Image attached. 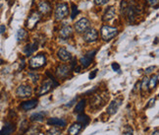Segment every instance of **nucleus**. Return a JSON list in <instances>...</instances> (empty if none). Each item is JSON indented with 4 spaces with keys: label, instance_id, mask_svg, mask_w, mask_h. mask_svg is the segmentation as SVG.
Returning <instances> with one entry per match:
<instances>
[{
    "label": "nucleus",
    "instance_id": "ddd939ff",
    "mask_svg": "<svg viewBox=\"0 0 159 135\" xmlns=\"http://www.w3.org/2000/svg\"><path fill=\"white\" fill-rule=\"evenodd\" d=\"M47 124L58 125L61 127H64V126H66V120L64 119H58V117H51L47 120Z\"/></svg>",
    "mask_w": 159,
    "mask_h": 135
},
{
    "label": "nucleus",
    "instance_id": "7c9ffc66",
    "mask_svg": "<svg viewBox=\"0 0 159 135\" xmlns=\"http://www.w3.org/2000/svg\"><path fill=\"white\" fill-rule=\"evenodd\" d=\"M78 13H79V10H78L77 6L75 5V4H72V16H71V18L75 19V17L77 16Z\"/></svg>",
    "mask_w": 159,
    "mask_h": 135
},
{
    "label": "nucleus",
    "instance_id": "4be33fe9",
    "mask_svg": "<svg viewBox=\"0 0 159 135\" xmlns=\"http://www.w3.org/2000/svg\"><path fill=\"white\" fill-rule=\"evenodd\" d=\"M103 104V100L101 99V96H95L92 100V102L90 103V106H92L94 108H100Z\"/></svg>",
    "mask_w": 159,
    "mask_h": 135
},
{
    "label": "nucleus",
    "instance_id": "39448f33",
    "mask_svg": "<svg viewBox=\"0 0 159 135\" xmlns=\"http://www.w3.org/2000/svg\"><path fill=\"white\" fill-rule=\"evenodd\" d=\"M41 18V16L38 12H33L32 14H30V16L29 17L28 21H26V28L30 30H33L39 22Z\"/></svg>",
    "mask_w": 159,
    "mask_h": 135
},
{
    "label": "nucleus",
    "instance_id": "cd10ccee",
    "mask_svg": "<svg viewBox=\"0 0 159 135\" xmlns=\"http://www.w3.org/2000/svg\"><path fill=\"white\" fill-rule=\"evenodd\" d=\"M28 129H29L28 123H26V120H24L23 122L21 123V126H20V134H19V135H23V134H25Z\"/></svg>",
    "mask_w": 159,
    "mask_h": 135
},
{
    "label": "nucleus",
    "instance_id": "f8f14e48",
    "mask_svg": "<svg viewBox=\"0 0 159 135\" xmlns=\"http://www.w3.org/2000/svg\"><path fill=\"white\" fill-rule=\"evenodd\" d=\"M16 130V126L12 122H6L0 130V135H11Z\"/></svg>",
    "mask_w": 159,
    "mask_h": 135
},
{
    "label": "nucleus",
    "instance_id": "9d476101",
    "mask_svg": "<svg viewBox=\"0 0 159 135\" xmlns=\"http://www.w3.org/2000/svg\"><path fill=\"white\" fill-rule=\"evenodd\" d=\"M71 69L67 65H60L56 69V75L58 78H66L69 76Z\"/></svg>",
    "mask_w": 159,
    "mask_h": 135
},
{
    "label": "nucleus",
    "instance_id": "f3484780",
    "mask_svg": "<svg viewBox=\"0 0 159 135\" xmlns=\"http://www.w3.org/2000/svg\"><path fill=\"white\" fill-rule=\"evenodd\" d=\"M38 10L41 14H48L51 10V7L49 5V3L47 1H41V3L38 4Z\"/></svg>",
    "mask_w": 159,
    "mask_h": 135
},
{
    "label": "nucleus",
    "instance_id": "c756f323",
    "mask_svg": "<svg viewBox=\"0 0 159 135\" xmlns=\"http://www.w3.org/2000/svg\"><path fill=\"white\" fill-rule=\"evenodd\" d=\"M148 81H149L148 78L145 77V78H143V82H141V89H143V91L148 90Z\"/></svg>",
    "mask_w": 159,
    "mask_h": 135
},
{
    "label": "nucleus",
    "instance_id": "9b49d317",
    "mask_svg": "<svg viewBox=\"0 0 159 135\" xmlns=\"http://www.w3.org/2000/svg\"><path fill=\"white\" fill-rule=\"evenodd\" d=\"M121 102H122V100L119 99V100H114V101H112L111 103H110V104H109L108 108H107L108 115H112L116 114L117 111H118V108H119V107L121 106Z\"/></svg>",
    "mask_w": 159,
    "mask_h": 135
},
{
    "label": "nucleus",
    "instance_id": "4c0bfd02",
    "mask_svg": "<svg viewBox=\"0 0 159 135\" xmlns=\"http://www.w3.org/2000/svg\"><path fill=\"white\" fill-rule=\"evenodd\" d=\"M154 104H155V99H151V100L149 101V104L147 106V108H151V107H153Z\"/></svg>",
    "mask_w": 159,
    "mask_h": 135
},
{
    "label": "nucleus",
    "instance_id": "7ed1b4c3",
    "mask_svg": "<svg viewBox=\"0 0 159 135\" xmlns=\"http://www.w3.org/2000/svg\"><path fill=\"white\" fill-rule=\"evenodd\" d=\"M117 35V29L110 27V26H103L101 28V37L104 41H110Z\"/></svg>",
    "mask_w": 159,
    "mask_h": 135
},
{
    "label": "nucleus",
    "instance_id": "a211bd4d",
    "mask_svg": "<svg viewBox=\"0 0 159 135\" xmlns=\"http://www.w3.org/2000/svg\"><path fill=\"white\" fill-rule=\"evenodd\" d=\"M115 15H116V10H115V8L113 6L111 7H109L107 11L105 12V14L103 15V21H110V20H112Z\"/></svg>",
    "mask_w": 159,
    "mask_h": 135
},
{
    "label": "nucleus",
    "instance_id": "2eb2a0df",
    "mask_svg": "<svg viewBox=\"0 0 159 135\" xmlns=\"http://www.w3.org/2000/svg\"><path fill=\"white\" fill-rule=\"evenodd\" d=\"M37 106V100H32V101L24 102L21 104V108L24 111H29V110H33V108H34Z\"/></svg>",
    "mask_w": 159,
    "mask_h": 135
},
{
    "label": "nucleus",
    "instance_id": "37998d69",
    "mask_svg": "<svg viewBox=\"0 0 159 135\" xmlns=\"http://www.w3.org/2000/svg\"><path fill=\"white\" fill-rule=\"evenodd\" d=\"M158 133H159V132H158V129H156V130H155V132H153L152 135H159Z\"/></svg>",
    "mask_w": 159,
    "mask_h": 135
},
{
    "label": "nucleus",
    "instance_id": "f03ea898",
    "mask_svg": "<svg viewBox=\"0 0 159 135\" xmlns=\"http://www.w3.org/2000/svg\"><path fill=\"white\" fill-rule=\"evenodd\" d=\"M69 14V7L67 3H61L57 5L55 9V18L57 21H61L65 19Z\"/></svg>",
    "mask_w": 159,
    "mask_h": 135
},
{
    "label": "nucleus",
    "instance_id": "c03bdc74",
    "mask_svg": "<svg viewBox=\"0 0 159 135\" xmlns=\"http://www.w3.org/2000/svg\"><path fill=\"white\" fill-rule=\"evenodd\" d=\"M124 135H132V132H126Z\"/></svg>",
    "mask_w": 159,
    "mask_h": 135
},
{
    "label": "nucleus",
    "instance_id": "79ce46f5",
    "mask_svg": "<svg viewBox=\"0 0 159 135\" xmlns=\"http://www.w3.org/2000/svg\"><path fill=\"white\" fill-rule=\"evenodd\" d=\"M74 70H75V72L79 73L80 71H81V67H77V68H74Z\"/></svg>",
    "mask_w": 159,
    "mask_h": 135
},
{
    "label": "nucleus",
    "instance_id": "a18cd8bd",
    "mask_svg": "<svg viewBox=\"0 0 159 135\" xmlns=\"http://www.w3.org/2000/svg\"><path fill=\"white\" fill-rule=\"evenodd\" d=\"M3 62H4V61H3V60H2L1 58H0V64H3Z\"/></svg>",
    "mask_w": 159,
    "mask_h": 135
},
{
    "label": "nucleus",
    "instance_id": "ea45409f",
    "mask_svg": "<svg viewBox=\"0 0 159 135\" xmlns=\"http://www.w3.org/2000/svg\"><path fill=\"white\" fill-rule=\"evenodd\" d=\"M5 30H6V27L4 25L2 26H0V34H3L4 32H5Z\"/></svg>",
    "mask_w": 159,
    "mask_h": 135
},
{
    "label": "nucleus",
    "instance_id": "2f4dec72",
    "mask_svg": "<svg viewBox=\"0 0 159 135\" xmlns=\"http://www.w3.org/2000/svg\"><path fill=\"white\" fill-rule=\"evenodd\" d=\"M29 76L32 78L33 82H34V83H37V82L38 81V78H39V75L38 74H35V73H30Z\"/></svg>",
    "mask_w": 159,
    "mask_h": 135
},
{
    "label": "nucleus",
    "instance_id": "423d86ee",
    "mask_svg": "<svg viewBox=\"0 0 159 135\" xmlns=\"http://www.w3.org/2000/svg\"><path fill=\"white\" fill-rule=\"evenodd\" d=\"M16 93L18 95V97L20 98H28L30 96H32L33 89L29 85H21L18 87Z\"/></svg>",
    "mask_w": 159,
    "mask_h": 135
},
{
    "label": "nucleus",
    "instance_id": "f704fd0d",
    "mask_svg": "<svg viewBox=\"0 0 159 135\" xmlns=\"http://www.w3.org/2000/svg\"><path fill=\"white\" fill-rule=\"evenodd\" d=\"M154 69H155V66H150V67H148V68H147L145 69V71H144V73L147 74H150V73H152V71H154Z\"/></svg>",
    "mask_w": 159,
    "mask_h": 135
},
{
    "label": "nucleus",
    "instance_id": "f257e3e1",
    "mask_svg": "<svg viewBox=\"0 0 159 135\" xmlns=\"http://www.w3.org/2000/svg\"><path fill=\"white\" fill-rule=\"evenodd\" d=\"M46 63V57L43 53H39L37 55L34 56V57L30 58V67L37 69V68H41L43 65H45Z\"/></svg>",
    "mask_w": 159,
    "mask_h": 135
},
{
    "label": "nucleus",
    "instance_id": "a19ab883",
    "mask_svg": "<svg viewBox=\"0 0 159 135\" xmlns=\"http://www.w3.org/2000/svg\"><path fill=\"white\" fill-rule=\"evenodd\" d=\"M75 101H76V99H74L73 101H71V102H70L69 104H66V107H68V108H69V107H71V106H72V104H74V102H75Z\"/></svg>",
    "mask_w": 159,
    "mask_h": 135
},
{
    "label": "nucleus",
    "instance_id": "393cba45",
    "mask_svg": "<svg viewBox=\"0 0 159 135\" xmlns=\"http://www.w3.org/2000/svg\"><path fill=\"white\" fill-rule=\"evenodd\" d=\"M39 132H41V128L37 127V126H33V127H30L26 130V132L25 134L26 135H38Z\"/></svg>",
    "mask_w": 159,
    "mask_h": 135
},
{
    "label": "nucleus",
    "instance_id": "0eeeda50",
    "mask_svg": "<svg viewBox=\"0 0 159 135\" xmlns=\"http://www.w3.org/2000/svg\"><path fill=\"white\" fill-rule=\"evenodd\" d=\"M90 20L87 18H82L75 24V29H76V31L78 33H83L90 28Z\"/></svg>",
    "mask_w": 159,
    "mask_h": 135
},
{
    "label": "nucleus",
    "instance_id": "b1692460",
    "mask_svg": "<svg viewBox=\"0 0 159 135\" xmlns=\"http://www.w3.org/2000/svg\"><path fill=\"white\" fill-rule=\"evenodd\" d=\"M86 107V100H82V101H80L78 103V104L75 108V112H77V114H80V112H82L83 111V108Z\"/></svg>",
    "mask_w": 159,
    "mask_h": 135
},
{
    "label": "nucleus",
    "instance_id": "dca6fc26",
    "mask_svg": "<svg viewBox=\"0 0 159 135\" xmlns=\"http://www.w3.org/2000/svg\"><path fill=\"white\" fill-rule=\"evenodd\" d=\"M72 33H73L72 27H70V26H64V27L60 30L59 35L62 38H68L71 35H72Z\"/></svg>",
    "mask_w": 159,
    "mask_h": 135
},
{
    "label": "nucleus",
    "instance_id": "412c9836",
    "mask_svg": "<svg viewBox=\"0 0 159 135\" xmlns=\"http://www.w3.org/2000/svg\"><path fill=\"white\" fill-rule=\"evenodd\" d=\"M45 112L44 111H39V112H34L32 115H30V120L32 121H42L44 116H45Z\"/></svg>",
    "mask_w": 159,
    "mask_h": 135
},
{
    "label": "nucleus",
    "instance_id": "bb28decb",
    "mask_svg": "<svg viewBox=\"0 0 159 135\" xmlns=\"http://www.w3.org/2000/svg\"><path fill=\"white\" fill-rule=\"evenodd\" d=\"M26 37V32L24 29H20L17 32V41H23Z\"/></svg>",
    "mask_w": 159,
    "mask_h": 135
},
{
    "label": "nucleus",
    "instance_id": "c9c22d12",
    "mask_svg": "<svg viewBox=\"0 0 159 135\" xmlns=\"http://www.w3.org/2000/svg\"><path fill=\"white\" fill-rule=\"evenodd\" d=\"M109 1V0H94L95 4H97V5H103V4L107 3Z\"/></svg>",
    "mask_w": 159,
    "mask_h": 135
},
{
    "label": "nucleus",
    "instance_id": "5701e85b",
    "mask_svg": "<svg viewBox=\"0 0 159 135\" xmlns=\"http://www.w3.org/2000/svg\"><path fill=\"white\" fill-rule=\"evenodd\" d=\"M77 120L79 123H81L82 125H87L88 122H90V117H88L87 115H79L77 117Z\"/></svg>",
    "mask_w": 159,
    "mask_h": 135
},
{
    "label": "nucleus",
    "instance_id": "473e14b6",
    "mask_svg": "<svg viewBox=\"0 0 159 135\" xmlns=\"http://www.w3.org/2000/svg\"><path fill=\"white\" fill-rule=\"evenodd\" d=\"M147 2L151 6H157L159 3V0H147Z\"/></svg>",
    "mask_w": 159,
    "mask_h": 135
},
{
    "label": "nucleus",
    "instance_id": "1a4fd4ad",
    "mask_svg": "<svg viewBox=\"0 0 159 135\" xmlns=\"http://www.w3.org/2000/svg\"><path fill=\"white\" fill-rule=\"evenodd\" d=\"M58 86V82H56L55 79H51L50 81H47L41 87V91H39V96H42L44 94H47L49 91L54 88V87Z\"/></svg>",
    "mask_w": 159,
    "mask_h": 135
},
{
    "label": "nucleus",
    "instance_id": "58836bf2",
    "mask_svg": "<svg viewBox=\"0 0 159 135\" xmlns=\"http://www.w3.org/2000/svg\"><path fill=\"white\" fill-rule=\"evenodd\" d=\"M25 65H26V63H25V59H24V58H22V62H21V64H20V68H19V70H20V71H21V70H23L24 67H25Z\"/></svg>",
    "mask_w": 159,
    "mask_h": 135
},
{
    "label": "nucleus",
    "instance_id": "a878e982",
    "mask_svg": "<svg viewBox=\"0 0 159 135\" xmlns=\"http://www.w3.org/2000/svg\"><path fill=\"white\" fill-rule=\"evenodd\" d=\"M157 82H158V75L153 76L151 79L148 81V87L150 89H154L157 85Z\"/></svg>",
    "mask_w": 159,
    "mask_h": 135
},
{
    "label": "nucleus",
    "instance_id": "6e6552de",
    "mask_svg": "<svg viewBox=\"0 0 159 135\" xmlns=\"http://www.w3.org/2000/svg\"><path fill=\"white\" fill-rule=\"evenodd\" d=\"M83 41L87 42H96L97 38H98V34H97L96 30L90 29L88 28L86 32H83Z\"/></svg>",
    "mask_w": 159,
    "mask_h": 135
},
{
    "label": "nucleus",
    "instance_id": "e433bc0d",
    "mask_svg": "<svg viewBox=\"0 0 159 135\" xmlns=\"http://www.w3.org/2000/svg\"><path fill=\"white\" fill-rule=\"evenodd\" d=\"M96 74H97V70H94L90 74V79L92 80V79H94L95 76H96Z\"/></svg>",
    "mask_w": 159,
    "mask_h": 135
},
{
    "label": "nucleus",
    "instance_id": "aec40b11",
    "mask_svg": "<svg viewBox=\"0 0 159 135\" xmlns=\"http://www.w3.org/2000/svg\"><path fill=\"white\" fill-rule=\"evenodd\" d=\"M83 128V125L81 123H74L71 127L69 128V134L70 135H78Z\"/></svg>",
    "mask_w": 159,
    "mask_h": 135
},
{
    "label": "nucleus",
    "instance_id": "c85d7f7f",
    "mask_svg": "<svg viewBox=\"0 0 159 135\" xmlns=\"http://www.w3.org/2000/svg\"><path fill=\"white\" fill-rule=\"evenodd\" d=\"M60 134H61V131L58 128H55V127L47 130L46 133H45V135H60Z\"/></svg>",
    "mask_w": 159,
    "mask_h": 135
},
{
    "label": "nucleus",
    "instance_id": "72a5a7b5",
    "mask_svg": "<svg viewBox=\"0 0 159 135\" xmlns=\"http://www.w3.org/2000/svg\"><path fill=\"white\" fill-rule=\"evenodd\" d=\"M111 67H112V69H113L114 71H116V72L120 71V65H119L118 63H112Z\"/></svg>",
    "mask_w": 159,
    "mask_h": 135
},
{
    "label": "nucleus",
    "instance_id": "6ab92c4d",
    "mask_svg": "<svg viewBox=\"0 0 159 135\" xmlns=\"http://www.w3.org/2000/svg\"><path fill=\"white\" fill-rule=\"evenodd\" d=\"M37 46H38V45H37V42L30 43V45L26 46V47L24 49V52H25V54H26V56H30V54H33L34 52L37 49Z\"/></svg>",
    "mask_w": 159,
    "mask_h": 135
},
{
    "label": "nucleus",
    "instance_id": "20e7f679",
    "mask_svg": "<svg viewBox=\"0 0 159 135\" xmlns=\"http://www.w3.org/2000/svg\"><path fill=\"white\" fill-rule=\"evenodd\" d=\"M95 53H96V50L88 51L85 56H83V57L80 58V63H81L82 67L87 68L88 66H90V63H91V61H92V59L94 58Z\"/></svg>",
    "mask_w": 159,
    "mask_h": 135
},
{
    "label": "nucleus",
    "instance_id": "4468645a",
    "mask_svg": "<svg viewBox=\"0 0 159 135\" xmlns=\"http://www.w3.org/2000/svg\"><path fill=\"white\" fill-rule=\"evenodd\" d=\"M58 57L61 59V60H63V61H67V60H70L71 58H72V55H71L70 52L64 49V47H62V49H60L58 50Z\"/></svg>",
    "mask_w": 159,
    "mask_h": 135
}]
</instances>
